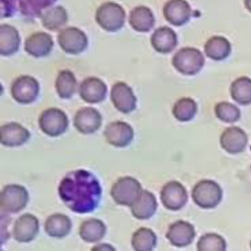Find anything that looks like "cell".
Masks as SVG:
<instances>
[{"label": "cell", "instance_id": "14", "mask_svg": "<svg viewBox=\"0 0 251 251\" xmlns=\"http://www.w3.org/2000/svg\"><path fill=\"white\" fill-rule=\"evenodd\" d=\"M39 221L37 217L30 213L20 216L14 223L13 236L17 242L27 243L39 234Z\"/></svg>", "mask_w": 251, "mask_h": 251}, {"label": "cell", "instance_id": "31", "mask_svg": "<svg viewBox=\"0 0 251 251\" xmlns=\"http://www.w3.org/2000/svg\"><path fill=\"white\" fill-rule=\"evenodd\" d=\"M156 244V235L148 227H140L132 236V247L136 251H152Z\"/></svg>", "mask_w": 251, "mask_h": 251}, {"label": "cell", "instance_id": "2", "mask_svg": "<svg viewBox=\"0 0 251 251\" xmlns=\"http://www.w3.org/2000/svg\"><path fill=\"white\" fill-rule=\"evenodd\" d=\"M172 64L178 73L192 76L198 74L203 68L205 58L199 50L183 48L175 54Z\"/></svg>", "mask_w": 251, "mask_h": 251}, {"label": "cell", "instance_id": "29", "mask_svg": "<svg viewBox=\"0 0 251 251\" xmlns=\"http://www.w3.org/2000/svg\"><path fill=\"white\" fill-rule=\"evenodd\" d=\"M77 85V79L73 72L68 70L59 72L55 80V89L61 99L73 98L76 92Z\"/></svg>", "mask_w": 251, "mask_h": 251}, {"label": "cell", "instance_id": "20", "mask_svg": "<svg viewBox=\"0 0 251 251\" xmlns=\"http://www.w3.org/2000/svg\"><path fill=\"white\" fill-rule=\"evenodd\" d=\"M30 138V131L19 123H10L1 127V143L8 148L22 146Z\"/></svg>", "mask_w": 251, "mask_h": 251}, {"label": "cell", "instance_id": "30", "mask_svg": "<svg viewBox=\"0 0 251 251\" xmlns=\"http://www.w3.org/2000/svg\"><path fill=\"white\" fill-rule=\"evenodd\" d=\"M230 96L239 105H248L251 103V79L240 77L231 83Z\"/></svg>", "mask_w": 251, "mask_h": 251}, {"label": "cell", "instance_id": "24", "mask_svg": "<svg viewBox=\"0 0 251 251\" xmlns=\"http://www.w3.org/2000/svg\"><path fill=\"white\" fill-rule=\"evenodd\" d=\"M20 39L18 30L10 25L4 24L0 26V54L2 56H11L20 50Z\"/></svg>", "mask_w": 251, "mask_h": 251}, {"label": "cell", "instance_id": "9", "mask_svg": "<svg viewBox=\"0 0 251 251\" xmlns=\"http://www.w3.org/2000/svg\"><path fill=\"white\" fill-rule=\"evenodd\" d=\"M57 39L62 50L71 55H79L88 47L87 36L83 30L75 27L63 29Z\"/></svg>", "mask_w": 251, "mask_h": 251}, {"label": "cell", "instance_id": "19", "mask_svg": "<svg viewBox=\"0 0 251 251\" xmlns=\"http://www.w3.org/2000/svg\"><path fill=\"white\" fill-rule=\"evenodd\" d=\"M52 36L45 32H37L30 35L25 42V50L35 58H43L50 53L53 48Z\"/></svg>", "mask_w": 251, "mask_h": 251}, {"label": "cell", "instance_id": "32", "mask_svg": "<svg viewBox=\"0 0 251 251\" xmlns=\"http://www.w3.org/2000/svg\"><path fill=\"white\" fill-rule=\"evenodd\" d=\"M198 111V105L192 98H183L175 103L173 114L180 122H189L194 119Z\"/></svg>", "mask_w": 251, "mask_h": 251}, {"label": "cell", "instance_id": "11", "mask_svg": "<svg viewBox=\"0 0 251 251\" xmlns=\"http://www.w3.org/2000/svg\"><path fill=\"white\" fill-rule=\"evenodd\" d=\"M103 133L107 142L116 148H126L130 145L134 138L133 127L128 123L122 121L108 124Z\"/></svg>", "mask_w": 251, "mask_h": 251}, {"label": "cell", "instance_id": "23", "mask_svg": "<svg viewBox=\"0 0 251 251\" xmlns=\"http://www.w3.org/2000/svg\"><path fill=\"white\" fill-rule=\"evenodd\" d=\"M73 223L68 216L61 213L51 214L45 223V230L51 237L62 239L68 236L72 230Z\"/></svg>", "mask_w": 251, "mask_h": 251}, {"label": "cell", "instance_id": "3", "mask_svg": "<svg viewBox=\"0 0 251 251\" xmlns=\"http://www.w3.org/2000/svg\"><path fill=\"white\" fill-rule=\"evenodd\" d=\"M126 18L124 8L114 2H107L101 5L95 15L98 24L104 30L110 33L121 30L126 23Z\"/></svg>", "mask_w": 251, "mask_h": 251}, {"label": "cell", "instance_id": "27", "mask_svg": "<svg viewBox=\"0 0 251 251\" xmlns=\"http://www.w3.org/2000/svg\"><path fill=\"white\" fill-rule=\"evenodd\" d=\"M204 51L206 56L211 60L216 61H223L230 55L231 52V45L223 36H213L205 44Z\"/></svg>", "mask_w": 251, "mask_h": 251}, {"label": "cell", "instance_id": "8", "mask_svg": "<svg viewBox=\"0 0 251 251\" xmlns=\"http://www.w3.org/2000/svg\"><path fill=\"white\" fill-rule=\"evenodd\" d=\"M39 83L32 76H20L11 84V96L14 100L23 105L34 102L39 97Z\"/></svg>", "mask_w": 251, "mask_h": 251}, {"label": "cell", "instance_id": "21", "mask_svg": "<svg viewBox=\"0 0 251 251\" xmlns=\"http://www.w3.org/2000/svg\"><path fill=\"white\" fill-rule=\"evenodd\" d=\"M156 198L152 192L142 190L136 201L130 206L132 214L140 220H149L156 212Z\"/></svg>", "mask_w": 251, "mask_h": 251}, {"label": "cell", "instance_id": "18", "mask_svg": "<svg viewBox=\"0 0 251 251\" xmlns=\"http://www.w3.org/2000/svg\"><path fill=\"white\" fill-rule=\"evenodd\" d=\"M248 142L246 133L236 126L227 127L220 136V145L223 149L230 154L242 152L246 148Z\"/></svg>", "mask_w": 251, "mask_h": 251}, {"label": "cell", "instance_id": "5", "mask_svg": "<svg viewBox=\"0 0 251 251\" xmlns=\"http://www.w3.org/2000/svg\"><path fill=\"white\" fill-rule=\"evenodd\" d=\"M142 190V185L136 178L125 176L120 177L113 184L110 194L116 203L130 207Z\"/></svg>", "mask_w": 251, "mask_h": 251}, {"label": "cell", "instance_id": "6", "mask_svg": "<svg viewBox=\"0 0 251 251\" xmlns=\"http://www.w3.org/2000/svg\"><path fill=\"white\" fill-rule=\"evenodd\" d=\"M29 193L21 185L8 184L4 186L0 195L1 209L5 213H16L23 211L29 202Z\"/></svg>", "mask_w": 251, "mask_h": 251}, {"label": "cell", "instance_id": "7", "mask_svg": "<svg viewBox=\"0 0 251 251\" xmlns=\"http://www.w3.org/2000/svg\"><path fill=\"white\" fill-rule=\"evenodd\" d=\"M39 125L44 133L50 137H58L68 129L69 119L62 110L50 108L41 114Z\"/></svg>", "mask_w": 251, "mask_h": 251}, {"label": "cell", "instance_id": "25", "mask_svg": "<svg viewBox=\"0 0 251 251\" xmlns=\"http://www.w3.org/2000/svg\"><path fill=\"white\" fill-rule=\"evenodd\" d=\"M153 13L146 6L133 8L129 16V24L132 28L139 33H148L155 25Z\"/></svg>", "mask_w": 251, "mask_h": 251}, {"label": "cell", "instance_id": "37", "mask_svg": "<svg viewBox=\"0 0 251 251\" xmlns=\"http://www.w3.org/2000/svg\"></svg>", "mask_w": 251, "mask_h": 251}, {"label": "cell", "instance_id": "36", "mask_svg": "<svg viewBox=\"0 0 251 251\" xmlns=\"http://www.w3.org/2000/svg\"><path fill=\"white\" fill-rule=\"evenodd\" d=\"M244 4L248 11L251 13V0H244Z\"/></svg>", "mask_w": 251, "mask_h": 251}, {"label": "cell", "instance_id": "12", "mask_svg": "<svg viewBox=\"0 0 251 251\" xmlns=\"http://www.w3.org/2000/svg\"><path fill=\"white\" fill-rule=\"evenodd\" d=\"M111 100L114 107L123 114H130L136 110V97L131 88L124 82H117L112 86Z\"/></svg>", "mask_w": 251, "mask_h": 251}, {"label": "cell", "instance_id": "16", "mask_svg": "<svg viewBox=\"0 0 251 251\" xmlns=\"http://www.w3.org/2000/svg\"><path fill=\"white\" fill-rule=\"evenodd\" d=\"M108 88L100 79L89 77L85 79L80 85L79 94L85 102L90 104L102 102L106 98Z\"/></svg>", "mask_w": 251, "mask_h": 251}, {"label": "cell", "instance_id": "17", "mask_svg": "<svg viewBox=\"0 0 251 251\" xmlns=\"http://www.w3.org/2000/svg\"><path fill=\"white\" fill-rule=\"evenodd\" d=\"M195 235V227L191 223L183 220H177L170 225L166 237L174 246L183 248L192 243Z\"/></svg>", "mask_w": 251, "mask_h": 251}, {"label": "cell", "instance_id": "33", "mask_svg": "<svg viewBox=\"0 0 251 251\" xmlns=\"http://www.w3.org/2000/svg\"><path fill=\"white\" fill-rule=\"evenodd\" d=\"M226 248V240L217 233H205L197 243V249L199 251H225Z\"/></svg>", "mask_w": 251, "mask_h": 251}, {"label": "cell", "instance_id": "13", "mask_svg": "<svg viewBox=\"0 0 251 251\" xmlns=\"http://www.w3.org/2000/svg\"><path fill=\"white\" fill-rule=\"evenodd\" d=\"M100 113L92 107H83L75 114L74 126L76 130L83 134H93L102 126Z\"/></svg>", "mask_w": 251, "mask_h": 251}, {"label": "cell", "instance_id": "10", "mask_svg": "<svg viewBox=\"0 0 251 251\" xmlns=\"http://www.w3.org/2000/svg\"><path fill=\"white\" fill-rule=\"evenodd\" d=\"M161 201L167 209L178 211L187 202V191L181 183L172 180L163 186L161 191Z\"/></svg>", "mask_w": 251, "mask_h": 251}, {"label": "cell", "instance_id": "15", "mask_svg": "<svg viewBox=\"0 0 251 251\" xmlns=\"http://www.w3.org/2000/svg\"><path fill=\"white\" fill-rule=\"evenodd\" d=\"M163 14L170 24L180 27L190 20L192 8L186 0H169L164 5Z\"/></svg>", "mask_w": 251, "mask_h": 251}, {"label": "cell", "instance_id": "34", "mask_svg": "<svg viewBox=\"0 0 251 251\" xmlns=\"http://www.w3.org/2000/svg\"><path fill=\"white\" fill-rule=\"evenodd\" d=\"M214 112L216 117L223 123H236L241 117V112L239 108L230 102H219L216 105Z\"/></svg>", "mask_w": 251, "mask_h": 251}, {"label": "cell", "instance_id": "26", "mask_svg": "<svg viewBox=\"0 0 251 251\" xmlns=\"http://www.w3.org/2000/svg\"><path fill=\"white\" fill-rule=\"evenodd\" d=\"M39 16L44 27L50 31L61 30L68 22V14L62 6L48 7Z\"/></svg>", "mask_w": 251, "mask_h": 251}, {"label": "cell", "instance_id": "28", "mask_svg": "<svg viewBox=\"0 0 251 251\" xmlns=\"http://www.w3.org/2000/svg\"><path fill=\"white\" fill-rule=\"evenodd\" d=\"M107 227L102 220L91 218L81 223L79 229L80 238L89 243H95L103 239Z\"/></svg>", "mask_w": 251, "mask_h": 251}, {"label": "cell", "instance_id": "4", "mask_svg": "<svg viewBox=\"0 0 251 251\" xmlns=\"http://www.w3.org/2000/svg\"><path fill=\"white\" fill-rule=\"evenodd\" d=\"M192 197L198 206L204 209H211L221 202L223 190L214 180H202L194 186Z\"/></svg>", "mask_w": 251, "mask_h": 251}, {"label": "cell", "instance_id": "35", "mask_svg": "<svg viewBox=\"0 0 251 251\" xmlns=\"http://www.w3.org/2000/svg\"><path fill=\"white\" fill-rule=\"evenodd\" d=\"M92 251H115V248L108 244H99L92 248Z\"/></svg>", "mask_w": 251, "mask_h": 251}, {"label": "cell", "instance_id": "22", "mask_svg": "<svg viewBox=\"0 0 251 251\" xmlns=\"http://www.w3.org/2000/svg\"><path fill=\"white\" fill-rule=\"evenodd\" d=\"M151 43L156 52L162 54L170 53L177 47V35L170 27H161L152 33Z\"/></svg>", "mask_w": 251, "mask_h": 251}, {"label": "cell", "instance_id": "1", "mask_svg": "<svg viewBox=\"0 0 251 251\" xmlns=\"http://www.w3.org/2000/svg\"><path fill=\"white\" fill-rule=\"evenodd\" d=\"M58 195L72 211L77 214L93 212L99 206L102 187L98 179L85 170L67 173L58 186Z\"/></svg>", "mask_w": 251, "mask_h": 251}]
</instances>
